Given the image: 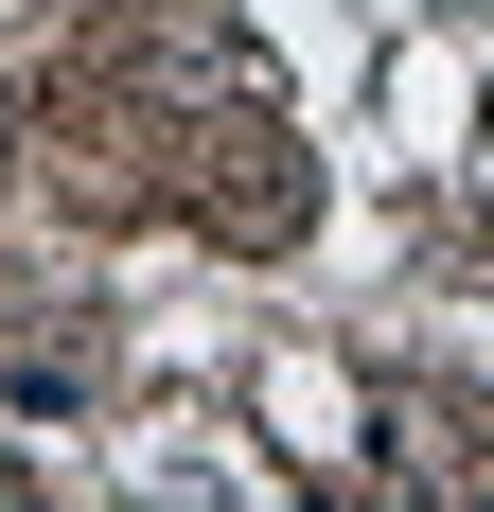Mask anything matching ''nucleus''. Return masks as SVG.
<instances>
[{
  "label": "nucleus",
  "mask_w": 494,
  "mask_h": 512,
  "mask_svg": "<svg viewBox=\"0 0 494 512\" xmlns=\"http://www.w3.org/2000/svg\"><path fill=\"white\" fill-rule=\"evenodd\" d=\"M0 495H18V460H0Z\"/></svg>",
  "instance_id": "f03ea898"
},
{
  "label": "nucleus",
  "mask_w": 494,
  "mask_h": 512,
  "mask_svg": "<svg viewBox=\"0 0 494 512\" xmlns=\"http://www.w3.org/2000/svg\"><path fill=\"white\" fill-rule=\"evenodd\" d=\"M300 212H318V177H300V142H283V124L212 142V230H230V248H283Z\"/></svg>",
  "instance_id": "f257e3e1"
}]
</instances>
